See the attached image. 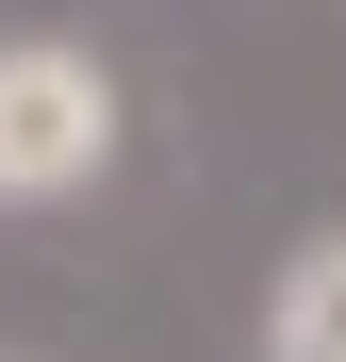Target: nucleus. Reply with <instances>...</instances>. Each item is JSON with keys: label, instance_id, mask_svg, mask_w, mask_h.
I'll return each instance as SVG.
<instances>
[{"label": "nucleus", "instance_id": "1", "mask_svg": "<svg viewBox=\"0 0 346 362\" xmlns=\"http://www.w3.org/2000/svg\"><path fill=\"white\" fill-rule=\"evenodd\" d=\"M115 165V66L67 33H17L0 49V198H83Z\"/></svg>", "mask_w": 346, "mask_h": 362}, {"label": "nucleus", "instance_id": "2", "mask_svg": "<svg viewBox=\"0 0 346 362\" xmlns=\"http://www.w3.org/2000/svg\"><path fill=\"white\" fill-rule=\"evenodd\" d=\"M264 362H346V230H313L264 296Z\"/></svg>", "mask_w": 346, "mask_h": 362}]
</instances>
